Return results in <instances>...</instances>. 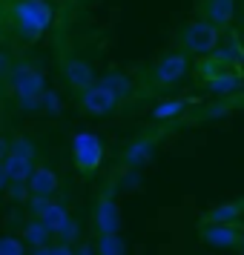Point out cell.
I'll return each instance as SVG.
<instances>
[{
    "mask_svg": "<svg viewBox=\"0 0 244 255\" xmlns=\"http://www.w3.org/2000/svg\"><path fill=\"white\" fill-rule=\"evenodd\" d=\"M12 20L14 29H17V37L26 40V43H35L52 26L55 9H52L49 0H17L12 6Z\"/></svg>",
    "mask_w": 244,
    "mask_h": 255,
    "instance_id": "6da1fadb",
    "label": "cell"
},
{
    "mask_svg": "<svg viewBox=\"0 0 244 255\" xmlns=\"http://www.w3.org/2000/svg\"><path fill=\"white\" fill-rule=\"evenodd\" d=\"M219 43H221V29H216L207 20H193V23H187L181 29V46L187 52H193V55L207 58L219 49Z\"/></svg>",
    "mask_w": 244,
    "mask_h": 255,
    "instance_id": "7a4b0ae2",
    "label": "cell"
},
{
    "mask_svg": "<svg viewBox=\"0 0 244 255\" xmlns=\"http://www.w3.org/2000/svg\"><path fill=\"white\" fill-rule=\"evenodd\" d=\"M6 81L12 86V92L17 95V101L40 98V95L46 92V78H43V72L37 69V66H32V63H12Z\"/></svg>",
    "mask_w": 244,
    "mask_h": 255,
    "instance_id": "3957f363",
    "label": "cell"
},
{
    "mask_svg": "<svg viewBox=\"0 0 244 255\" xmlns=\"http://www.w3.org/2000/svg\"><path fill=\"white\" fill-rule=\"evenodd\" d=\"M72 161L81 175H92L104 161V140L92 132H78L72 138Z\"/></svg>",
    "mask_w": 244,
    "mask_h": 255,
    "instance_id": "277c9868",
    "label": "cell"
},
{
    "mask_svg": "<svg viewBox=\"0 0 244 255\" xmlns=\"http://www.w3.org/2000/svg\"><path fill=\"white\" fill-rule=\"evenodd\" d=\"M92 230L98 235H118L121 230V209L112 195H101L92 209Z\"/></svg>",
    "mask_w": 244,
    "mask_h": 255,
    "instance_id": "5b68a950",
    "label": "cell"
},
{
    "mask_svg": "<svg viewBox=\"0 0 244 255\" xmlns=\"http://www.w3.org/2000/svg\"><path fill=\"white\" fill-rule=\"evenodd\" d=\"M187 69H190V58H187L184 52H173V55H164L155 63L152 81L158 83V86H173V83H178L187 75Z\"/></svg>",
    "mask_w": 244,
    "mask_h": 255,
    "instance_id": "8992f818",
    "label": "cell"
},
{
    "mask_svg": "<svg viewBox=\"0 0 244 255\" xmlns=\"http://www.w3.org/2000/svg\"><path fill=\"white\" fill-rule=\"evenodd\" d=\"M78 104H81V109L86 112V115H109L112 109L118 106V98L106 86H101V83H95V86H89V89H83L81 95H78Z\"/></svg>",
    "mask_w": 244,
    "mask_h": 255,
    "instance_id": "52a82bcc",
    "label": "cell"
},
{
    "mask_svg": "<svg viewBox=\"0 0 244 255\" xmlns=\"http://www.w3.org/2000/svg\"><path fill=\"white\" fill-rule=\"evenodd\" d=\"M198 235H201L204 244H210V247L230 250V247H239V244H242L244 230L239 224H201Z\"/></svg>",
    "mask_w": 244,
    "mask_h": 255,
    "instance_id": "ba28073f",
    "label": "cell"
},
{
    "mask_svg": "<svg viewBox=\"0 0 244 255\" xmlns=\"http://www.w3.org/2000/svg\"><path fill=\"white\" fill-rule=\"evenodd\" d=\"M152 155H155V138L152 135H141V138L127 143V149H124V166L132 169V172H138V169H144L152 161Z\"/></svg>",
    "mask_w": 244,
    "mask_h": 255,
    "instance_id": "9c48e42d",
    "label": "cell"
},
{
    "mask_svg": "<svg viewBox=\"0 0 244 255\" xmlns=\"http://www.w3.org/2000/svg\"><path fill=\"white\" fill-rule=\"evenodd\" d=\"M63 81H66L69 89H75V92L81 95L83 89L95 86V69L81 58H69L63 63Z\"/></svg>",
    "mask_w": 244,
    "mask_h": 255,
    "instance_id": "30bf717a",
    "label": "cell"
},
{
    "mask_svg": "<svg viewBox=\"0 0 244 255\" xmlns=\"http://www.w3.org/2000/svg\"><path fill=\"white\" fill-rule=\"evenodd\" d=\"M58 175H55V169L52 166H35L32 169V175H29V181H26V186H29V195H37V198H49L52 201V195L58 192Z\"/></svg>",
    "mask_w": 244,
    "mask_h": 255,
    "instance_id": "8fae6325",
    "label": "cell"
},
{
    "mask_svg": "<svg viewBox=\"0 0 244 255\" xmlns=\"http://www.w3.org/2000/svg\"><path fill=\"white\" fill-rule=\"evenodd\" d=\"M242 215H244L242 201H224V204L204 212V224H239Z\"/></svg>",
    "mask_w": 244,
    "mask_h": 255,
    "instance_id": "7c38bea8",
    "label": "cell"
},
{
    "mask_svg": "<svg viewBox=\"0 0 244 255\" xmlns=\"http://www.w3.org/2000/svg\"><path fill=\"white\" fill-rule=\"evenodd\" d=\"M244 86V75L239 69H221L213 81H207V89L213 95H233Z\"/></svg>",
    "mask_w": 244,
    "mask_h": 255,
    "instance_id": "4fadbf2b",
    "label": "cell"
},
{
    "mask_svg": "<svg viewBox=\"0 0 244 255\" xmlns=\"http://www.w3.org/2000/svg\"><path fill=\"white\" fill-rule=\"evenodd\" d=\"M236 17V0H207V23L224 29Z\"/></svg>",
    "mask_w": 244,
    "mask_h": 255,
    "instance_id": "5bb4252c",
    "label": "cell"
},
{
    "mask_svg": "<svg viewBox=\"0 0 244 255\" xmlns=\"http://www.w3.org/2000/svg\"><path fill=\"white\" fill-rule=\"evenodd\" d=\"M3 166H6V175H9V184H26L32 169H35V161H26V158H17V155L9 152L3 158Z\"/></svg>",
    "mask_w": 244,
    "mask_h": 255,
    "instance_id": "9a60e30c",
    "label": "cell"
},
{
    "mask_svg": "<svg viewBox=\"0 0 244 255\" xmlns=\"http://www.w3.org/2000/svg\"><path fill=\"white\" fill-rule=\"evenodd\" d=\"M98 83H101V86H106V89L118 98V101H124V98H129V95H132V78H129V75H124V72H106Z\"/></svg>",
    "mask_w": 244,
    "mask_h": 255,
    "instance_id": "2e32d148",
    "label": "cell"
},
{
    "mask_svg": "<svg viewBox=\"0 0 244 255\" xmlns=\"http://www.w3.org/2000/svg\"><path fill=\"white\" fill-rule=\"evenodd\" d=\"M69 218H72L69 209L63 207V204H58V201H52V204H49V209L40 215V224L49 230V235H58V230H60V227H63Z\"/></svg>",
    "mask_w": 244,
    "mask_h": 255,
    "instance_id": "e0dca14e",
    "label": "cell"
},
{
    "mask_svg": "<svg viewBox=\"0 0 244 255\" xmlns=\"http://www.w3.org/2000/svg\"><path fill=\"white\" fill-rule=\"evenodd\" d=\"M213 58L219 60L224 69H233V66H239V63L244 60V46L239 43V40H230V43H224V46L216 49Z\"/></svg>",
    "mask_w": 244,
    "mask_h": 255,
    "instance_id": "ac0fdd59",
    "label": "cell"
},
{
    "mask_svg": "<svg viewBox=\"0 0 244 255\" xmlns=\"http://www.w3.org/2000/svg\"><path fill=\"white\" fill-rule=\"evenodd\" d=\"M20 241H26L32 250H35V247H49V230L37 218H32V221H26L23 224V235H20Z\"/></svg>",
    "mask_w": 244,
    "mask_h": 255,
    "instance_id": "d6986e66",
    "label": "cell"
},
{
    "mask_svg": "<svg viewBox=\"0 0 244 255\" xmlns=\"http://www.w3.org/2000/svg\"><path fill=\"white\" fill-rule=\"evenodd\" d=\"M187 104H190V101H184V98H175V101H161V104L152 109V118H155V121H170V118H178V115L187 109Z\"/></svg>",
    "mask_w": 244,
    "mask_h": 255,
    "instance_id": "ffe728a7",
    "label": "cell"
},
{
    "mask_svg": "<svg viewBox=\"0 0 244 255\" xmlns=\"http://www.w3.org/2000/svg\"><path fill=\"white\" fill-rule=\"evenodd\" d=\"M98 255H127L121 235H98Z\"/></svg>",
    "mask_w": 244,
    "mask_h": 255,
    "instance_id": "44dd1931",
    "label": "cell"
},
{
    "mask_svg": "<svg viewBox=\"0 0 244 255\" xmlns=\"http://www.w3.org/2000/svg\"><path fill=\"white\" fill-rule=\"evenodd\" d=\"M9 152L17 155V158H26V161H35V140L32 138H23V135H17L14 140H9Z\"/></svg>",
    "mask_w": 244,
    "mask_h": 255,
    "instance_id": "7402d4cb",
    "label": "cell"
},
{
    "mask_svg": "<svg viewBox=\"0 0 244 255\" xmlns=\"http://www.w3.org/2000/svg\"><path fill=\"white\" fill-rule=\"evenodd\" d=\"M224 69V66H221L219 60L213 58V55H207V58H201V63H198V75H201V81L207 83V81H213V78H216V75H219V72Z\"/></svg>",
    "mask_w": 244,
    "mask_h": 255,
    "instance_id": "603a6c76",
    "label": "cell"
},
{
    "mask_svg": "<svg viewBox=\"0 0 244 255\" xmlns=\"http://www.w3.org/2000/svg\"><path fill=\"white\" fill-rule=\"evenodd\" d=\"M0 255H26V247L14 235H0Z\"/></svg>",
    "mask_w": 244,
    "mask_h": 255,
    "instance_id": "cb8c5ba5",
    "label": "cell"
},
{
    "mask_svg": "<svg viewBox=\"0 0 244 255\" xmlns=\"http://www.w3.org/2000/svg\"><path fill=\"white\" fill-rule=\"evenodd\" d=\"M78 235H81V227H78V221H75V218H69L58 230L55 238H58V244H69V247H72V241H78Z\"/></svg>",
    "mask_w": 244,
    "mask_h": 255,
    "instance_id": "d4e9b609",
    "label": "cell"
},
{
    "mask_svg": "<svg viewBox=\"0 0 244 255\" xmlns=\"http://www.w3.org/2000/svg\"><path fill=\"white\" fill-rule=\"evenodd\" d=\"M40 109H43V112H49V115H60L63 104H60L58 92H43V95H40Z\"/></svg>",
    "mask_w": 244,
    "mask_h": 255,
    "instance_id": "484cf974",
    "label": "cell"
},
{
    "mask_svg": "<svg viewBox=\"0 0 244 255\" xmlns=\"http://www.w3.org/2000/svg\"><path fill=\"white\" fill-rule=\"evenodd\" d=\"M26 204H29V212H32V218H37V221H40V215H43V212L49 209V204H52V201H49V198L29 195V201H26Z\"/></svg>",
    "mask_w": 244,
    "mask_h": 255,
    "instance_id": "4316f807",
    "label": "cell"
},
{
    "mask_svg": "<svg viewBox=\"0 0 244 255\" xmlns=\"http://www.w3.org/2000/svg\"><path fill=\"white\" fill-rule=\"evenodd\" d=\"M6 189H9V198L17 201V204H26V201H29V186L26 184H9Z\"/></svg>",
    "mask_w": 244,
    "mask_h": 255,
    "instance_id": "83f0119b",
    "label": "cell"
},
{
    "mask_svg": "<svg viewBox=\"0 0 244 255\" xmlns=\"http://www.w3.org/2000/svg\"><path fill=\"white\" fill-rule=\"evenodd\" d=\"M230 109H233V104H213V106L204 109V115L207 118H221V115H227Z\"/></svg>",
    "mask_w": 244,
    "mask_h": 255,
    "instance_id": "f1b7e54d",
    "label": "cell"
},
{
    "mask_svg": "<svg viewBox=\"0 0 244 255\" xmlns=\"http://www.w3.org/2000/svg\"><path fill=\"white\" fill-rule=\"evenodd\" d=\"M9 69H12V58L0 49V81H3V78H9Z\"/></svg>",
    "mask_w": 244,
    "mask_h": 255,
    "instance_id": "f546056e",
    "label": "cell"
},
{
    "mask_svg": "<svg viewBox=\"0 0 244 255\" xmlns=\"http://www.w3.org/2000/svg\"><path fill=\"white\" fill-rule=\"evenodd\" d=\"M52 255H75V250H72L69 244H55L52 247Z\"/></svg>",
    "mask_w": 244,
    "mask_h": 255,
    "instance_id": "4dcf8cb0",
    "label": "cell"
},
{
    "mask_svg": "<svg viewBox=\"0 0 244 255\" xmlns=\"http://www.w3.org/2000/svg\"><path fill=\"white\" fill-rule=\"evenodd\" d=\"M6 186H9V175H6V166L0 161V189H6Z\"/></svg>",
    "mask_w": 244,
    "mask_h": 255,
    "instance_id": "1f68e13d",
    "label": "cell"
},
{
    "mask_svg": "<svg viewBox=\"0 0 244 255\" xmlns=\"http://www.w3.org/2000/svg\"><path fill=\"white\" fill-rule=\"evenodd\" d=\"M75 255H95L92 244H81V247H78V250H75Z\"/></svg>",
    "mask_w": 244,
    "mask_h": 255,
    "instance_id": "d6a6232c",
    "label": "cell"
},
{
    "mask_svg": "<svg viewBox=\"0 0 244 255\" xmlns=\"http://www.w3.org/2000/svg\"><path fill=\"white\" fill-rule=\"evenodd\" d=\"M6 155H9V140H6V138H0V161H3Z\"/></svg>",
    "mask_w": 244,
    "mask_h": 255,
    "instance_id": "836d02e7",
    "label": "cell"
},
{
    "mask_svg": "<svg viewBox=\"0 0 244 255\" xmlns=\"http://www.w3.org/2000/svg\"><path fill=\"white\" fill-rule=\"evenodd\" d=\"M32 255H52V247H35Z\"/></svg>",
    "mask_w": 244,
    "mask_h": 255,
    "instance_id": "e575fe53",
    "label": "cell"
},
{
    "mask_svg": "<svg viewBox=\"0 0 244 255\" xmlns=\"http://www.w3.org/2000/svg\"><path fill=\"white\" fill-rule=\"evenodd\" d=\"M239 253H242V255H244V238H242V244H239Z\"/></svg>",
    "mask_w": 244,
    "mask_h": 255,
    "instance_id": "d590c367",
    "label": "cell"
},
{
    "mask_svg": "<svg viewBox=\"0 0 244 255\" xmlns=\"http://www.w3.org/2000/svg\"><path fill=\"white\" fill-rule=\"evenodd\" d=\"M242 204H244V201H242Z\"/></svg>",
    "mask_w": 244,
    "mask_h": 255,
    "instance_id": "8d00e7d4",
    "label": "cell"
}]
</instances>
